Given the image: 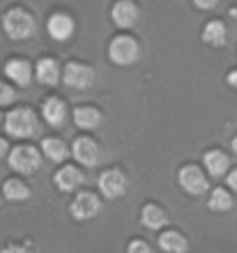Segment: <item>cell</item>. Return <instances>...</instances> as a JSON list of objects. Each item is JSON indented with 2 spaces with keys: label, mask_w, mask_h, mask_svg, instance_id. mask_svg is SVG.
<instances>
[{
  "label": "cell",
  "mask_w": 237,
  "mask_h": 253,
  "mask_svg": "<svg viewBox=\"0 0 237 253\" xmlns=\"http://www.w3.org/2000/svg\"><path fill=\"white\" fill-rule=\"evenodd\" d=\"M97 189L99 193L108 200H118L122 198L129 189V177L122 168H106L101 170L97 177Z\"/></svg>",
  "instance_id": "obj_8"
},
{
  "label": "cell",
  "mask_w": 237,
  "mask_h": 253,
  "mask_svg": "<svg viewBox=\"0 0 237 253\" xmlns=\"http://www.w3.org/2000/svg\"><path fill=\"white\" fill-rule=\"evenodd\" d=\"M191 2H193V7H196V9L207 12V9H214V7H217L219 0H191Z\"/></svg>",
  "instance_id": "obj_27"
},
{
  "label": "cell",
  "mask_w": 237,
  "mask_h": 253,
  "mask_svg": "<svg viewBox=\"0 0 237 253\" xmlns=\"http://www.w3.org/2000/svg\"><path fill=\"white\" fill-rule=\"evenodd\" d=\"M42 154L53 164H62L72 154V147H67V143L60 136H47L42 138Z\"/></svg>",
  "instance_id": "obj_19"
},
{
  "label": "cell",
  "mask_w": 237,
  "mask_h": 253,
  "mask_svg": "<svg viewBox=\"0 0 237 253\" xmlns=\"http://www.w3.org/2000/svg\"><path fill=\"white\" fill-rule=\"evenodd\" d=\"M127 253H152V247L145 240L136 237V240H132L127 244Z\"/></svg>",
  "instance_id": "obj_25"
},
{
  "label": "cell",
  "mask_w": 237,
  "mask_h": 253,
  "mask_svg": "<svg viewBox=\"0 0 237 253\" xmlns=\"http://www.w3.org/2000/svg\"><path fill=\"white\" fill-rule=\"evenodd\" d=\"M62 83L72 90H90L97 83V69L88 62L72 60L62 67Z\"/></svg>",
  "instance_id": "obj_5"
},
{
  "label": "cell",
  "mask_w": 237,
  "mask_h": 253,
  "mask_svg": "<svg viewBox=\"0 0 237 253\" xmlns=\"http://www.w3.org/2000/svg\"><path fill=\"white\" fill-rule=\"evenodd\" d=\"M141 223L147 230H164L168 226V212L159 203H145L141 210Z\"/></svg>",
  "instance_id": "obj_17"
},
{
  "label": "cell",
  "mask_w": 237,
  "mask_h": 253,
  "mask_svg": "<svg viewBox=\"0 0 237 253\" xmlns=\"http://www.w3.org/2000/svg\"><path fill=\"white\" fill-rule=\"evenodd\" d=\"M111 19L120 30H132L141 21V7L136 0H115L111 7Z\"/></svg>",
  "instance_id": "obj_11"
},
{
  "label": "cell",
  "mask_w": 237,
  "mask_h": 253,
  "mask_svg": "<svg viewBox=\"0 0 237 253\" xmlns=\"http://www.w3.org/2000/svg\"><path fill=\"white\" fill-rule=\"evenodd\" d=\"M104 210V203L95 191H88V189H79L74 200L69 203V214H72L74 221H90L95 216H99Z\"/></svg>",
  "instance_id": "obj_7"
},
{
  "label": "cell",
  "mask_w": 237,
  "mask_h": 253,
  "mask_svg": "<svg viewBox=\"0 0 237 253\" xmlns=\"http://www.w3.org/2000/svg\"><path fill=\"white\" fill-rule=\"evenodd\" d=\"M226 184H228L233 191H237V168H231V170H228V175H226Z\"/></svg>",
  "instance_id": "obj_28"
},
{
  "label": "cell",
  "mask_w": 237,
  "mask_h": 253,
  "mask_svg": "<svg viewBox=\"0 0 237 253\" xmlns=\"http://www.w3.org/2000/svg\"><path fill=\"white\" fill-rule=\"evenodd\" d=\"M143 48H141L139 40L132 35H115L108 44V60L118 67H132L141 60Z\"/></svg>",
  "instance_id": "obj_4"
},
{
  "label": "cell",
  "mask_w": 237,
  "mask_h": 253,
  "mask_svg": "<svg viewBox=\"0 0 237 253\" xmlns=\"http://www.w3.org/2000/svg\"><path fill=\"white\" fill-rule=\"evenodd\" d=\"M0 203H2V191H0Z\"/></svg>",
  "instance_id": "obj_33"
},
{
  "label": "cell",
  "mask_w": 237,
  "mask_h": 253,
  "mask_svg": "<svg viewBox=\"0 0 237 253\" xmlns=\"http://www.w3.org/2000/svg\"><path fill=\"white\" fill-rule=\"evenodd\" d=\"M53 184L62 193L79 191V189L86 184V173H83L79 166H74V164H62V166L53 173Z\"/></svg>",
  "instance_id": "obj_12"
},
{
  "label": "cell",
  "mask_w": 237,
  "mask_h": 253,
  "mask_svg": "<svg viewBox=\"0 0 237 253\" xmlns=\"http://www.w3.org/2000/svg\"><path fill=\"white\" fill-rule=\"evenodd\" d=\"M226 83L237 90V69H231V72H228V76H226Z\"/></svg>",
  "instance_id": "obj_30"
},
{
  "label": "cell",
  "mask_w": 237,
  "mask_h": 253,
  "mask_svg": "<svg viewBox=\"0 0 237 253\" xmlns=\"http://www.w3.org/2000/svg\"><path fill=\"white\" fill-rule=\"evenodd\" d=\"M72 157L83 168H97L104 159V147L93 136H76L72 140Z\"/></svg>",
  "instance_id": "obj_6"
},
{
  "label": "cell",
  "mask_w": 237,
  "mask_h": 253,
  "mask_svg": "<svg viewBox=\"0 0 237 253\" xmlns=\"http://www.w3.org/2000/svg\"><path fill=\"white\" fill-rule=\"evenodd\" d=\"M7 166L12 168L14 173L30 177L40 170L42 166V147H35L30 143H19L14 145L7 154Z\"/></svg>",
  "instance_id": "obj_3"
},
{
  "label": "cell",
  "mask_w": 237,
  "mask_h": 253,
  "mask_svg": "<svg viewBox=\"0 0 237 253\" xmlns=\"http://www.w3.org/2000/svg\"><path fill=\"white\" fill-rule=\"evenodd\" d=\"M178 184L182 187V191L189 196H203L210 191V182H207V173L205 168H200L198 164H185L178 173Z\"/></svg>",
  "instance_id": "obj_9"
},
{
  "label": "cell",
  "mask_w": 237,
  "mask_h": 253,
  "mask_svg": "<svg viewBox=\"0 0 237 253\" xmlns=\"http://www.w3.org/2000/svg\"><path fill=\"white\" fill-rule=\"evenodd\" d=\"M47 33L55 42H69L74 37V33H76V21H74V16L69 12L58 9L47 19Z\"/></svg>",
  "instance_id": "obj_10"
},
{
  "label": "cell",
  "mask_w": 237,
  "mask_h": 253,
  "mask_svg": "<svg viewBox=\"0 0 237 253\" xmlns=\"http://www.w3.org/2000/svg\"><path fill=\"white\" fill-rule=\"evenodd\" d=\"M0 253H33V251H30V247H26V244L9 242V244H5V247L0 249Z\"/></svg>",
  "instance_id": "obj_26"
},
{
  "label": "cell",
  "mask_w": 237,
  "mask_h": 253,
  "mask_svg": "<svg viewBox=\"0 0 237 253\" xmlns=\"http://www.w3.org/2000/svg\"><path fill=\"white\" fill-rule=\"evenodd\" d=\"M9 150H12V147H9L7 138H0V161H2V159L7 157V154H9Z\"/></svg>",
  "instance_id": "obj_29"
},
{
  "label": "cell",
  "mask_w": 237,
  "mask_h": 253,
  "mask_svg": "<svg viewBox=\"0 0 237 253\" xmlns=\"http://www.w3.org/2000/svg\"><path fill=\"white\" fill-rule=\"evenodd\" d=\"M0 191H2V198L9 200V203H23V200L30 198V187L21 177H7L2 184H0Z\"/></svg>",
  "instance_id": "obj_22"
},
{
  "label": "cell",
  "mask_w": 237,
  "mask_h": 253,
  "mask_svg": "<svg viewBox=\"0 0 237 253\" xmlns=\"http://www.w3.org/2000/svg\"><path fill=\"white\" fill-rule=\"evenodd\" d=\"M203 168L207 170L210 177H224L231 170V157L224 152V150H207L203 154Z\"/></svg>",
  "instance_id": "obj_16"
},
{
  "label": "cell",
  "mask_w": 237,
  "mask_h": 253,
  "mask_svg": "<svg viewBox=\"0 0 237 253\" xmlns=\"http://www.w3.org/2000/svg\"><path fill=\"white\" fill-rule=\"evenodd\" d=\"M200 40H203L207 46H214V48L224 46L226 42H228V28H226V23L221 19H212L203 26Z\"/></svg>",
  "instance_id": "obj_21"
},
{
  "label": "cell",
  "mask_w": 237,
  "mask_h": 253,
  "mask_svg": "<svg viewBox=\"0 0 237 253\" xmlns=\"http://www.w3.org/2000/svg\"><path fill=\"white\" fill-rule=\"evenodd\" d=\"M231 147H233V152H237V136L233 138V143H231Z\"/></svg>",
  "instance_id": "obj_31"
},
{
  "label": "cell",
  "mask_w": 237,
  "mask_h": 253,
  "mask_svg": "<svg viewBox=\"0 0 237 253\" xmlns=\"http://www.w3.org/2000/svg\"><path fill=\"white\" fill-rule=\"evenodd\" d=\"M5 131L9 138L28 140L40 133V115L30 106H16L5 115Z\"/></svg>",
  "instance_id": "obj_2"
},
{
  "label": "cell",
  "mask_w": 237,
  "mask_h": 253,
  "mask_svg": "<svg viewBox=\"0 0 237 253\" xmlns=\"http://www.w3.org/2000/svg\"><path fill=\"white\" fill-rule=\"evenodd\" d=\"M42 118L53 129H62L67 125V120H69V106H67V101L55 97V94L47 97L44 104H42Z\"/></svg>",
  "instance_id": "obj_13"
},
{
  "label": "cell",
  "mask_w": 237,
  "mask_h": 253,
  "mask_svg": "<svg viewBox=\"0 0 237 253\" xmlns=\"http://www.w3.org/2000/svg\"><path fill=\"white\" fill-rule=\"evenodd\" d=\"M157 244H159V249L166 251V253H187L189 251V242H187V237L180 233V230H175V228H166V230H161Z\"/></svg>",
  "instance_id": "obj_20"
},
{
  "label": "cell",
  "mask_w": 237,
  "mask_h": 253,
  "mask_svg": "<svg viewBox=\"0 0 237 253\" xmlns=\"http://www.w3.org/2000/svg\"><path fill=\"white\" fill-rule=\"evenodd\" d=\"M2 69H5L7 81H12L14 85L19 87H28L35 79V67L26 58H9Z\"/></svg>",
  "instance_id": "obj_14"
},
{
  "label": "cell",
  "mask_w": 237,
  "mask_h": 253,
  "mask_svg": "<svg viewBox=\"0 0 237 253\" xmlns=\"http://www.w3.org/2000/svg\"><path fill=\"white\" fill-rule=\"evenodd\" d=\"M0 126H5V118L2 115H0Z\"/></svg>",
  "instance_id": "obj_32"
},
{
  "label": "cell",
  "mask_w": 237,
  "mask_h": 253,
  "mask_svg": "<svg viewBox=\"0 0 237 253\" xmlns=\"http://www.w3.org/2000/svg\"><path fill=\"white\" fill-rule=\"evenodd\" d=\"M14 101H16V87H14V83L0 79V106H9Z\"/></svg>",
  "instance_id": "obj_24"
},
{
  "label": "cell",
  "mask_w": 237,
  "mask_h": 253,
  "mask_svg": "<svg viewBox=\"0 0 237 253\" xmlns=\"http://www.w3.org/2000/svg\"><path fill=\"white\" fill-rule=\"evenodd\" d=\"M35 81L40 85H47V87H53L58 85L62 81V72H60V65L55 58L47 55V58H40L35 62Z\"/></svg>",
  "instance_id": "obj_15"
},
{
  "label": "cell",
  "mask_w": 237,
  "mask_h": 253,
  "mask_svg": "<svg viewBox=\"0 0 237 253\" xmlns=\"http://www.w3.org/2000/svg\"><path fill=\"white\" fill-rule=\"evenodd\" d=\"M2 33L12 42H28L37 33V19L26 7H9L2 14Z\"/></svg>",
  "instance_id": "obj_1"
},
{
  "label": "cell",
  "mask_w": 237,
  "mask_h": 253,
  "mask_svg": "<svg viewBox=\"0 0 237 253\" xmlns=\"http://www.w3.org/2000/svg\"><path fill=\"white\" fill-rule=\"evenodd\" d=\"M235 200H233V193L224 187H214L210 191V198H207V207L212 212H231Z\"/></svg>",
  "instance_id": "obj_23"
},
{
  "label": "cell",
  "mask_w": 237,
  "mask_h": 253,
  "mask_svg": "<svg viewBox=\"0 0 237 253\" xmlns=\"http://www.w3.org/2000/svg\"><path fill=\"white\" fill-rule=\"evenodd\" d=\"M72 118H74V125L79 126V129H83V131H93V129H97L104 122V113L97 106H88V104L74 108Z\"/></svg>",
  "instance_id": "obj_18"
}]
</instances>
